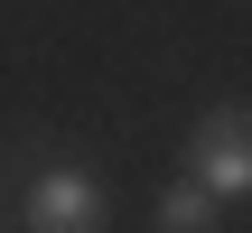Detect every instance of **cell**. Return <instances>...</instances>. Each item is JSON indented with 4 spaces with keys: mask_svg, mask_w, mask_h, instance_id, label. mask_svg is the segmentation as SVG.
I'll list each match as a JSON object with an SVG mask.
<instances>
[{
    "mask_svg": "<svg viewBox=\"0 0 252 233\" xmlns=\"http://www.w3.org/2000/svg\"><path fill=\"white\" fill-rule=\"evenodd\" d=\"M187 177L215 187V196H243L252 187V121H243V103H215L187 131Z\"/></svg>",
    "mask_w": 252,
    "mask_h": 233,
    "instance_id": "1",
    "label": "cell"
},
{
    "mask_svg": "<svg viewBox=\"0 0 252 233\" xmlns=\"http://www.w3.org/2000/svg\"><path fill=\"white\" fill-rule=\"evenodd\" d=\"M103 215H112V196L84 168H47L28 187V233H103Z\"/></svg>",
    "mask_w": 252,
    "mask_h": 233,
    "instance_id": "2",
    "label": "cell"
},
{
    "mask_svg": "<svg viewBox=\"0 0 252 233\" xmlns=\"http://www.w3.org/2000/svg\"><path fill=\"white\" fill-rule=\"evenodd\" d=\"M215 205H224V196H215V187H196V177L178 168V187L159 196V233H215Z\"/></svg>",
    "mask_w": 252,
    "mask_h": 233,
    "instance_id": "3",
    "label": "cell"
}]
</instances>
